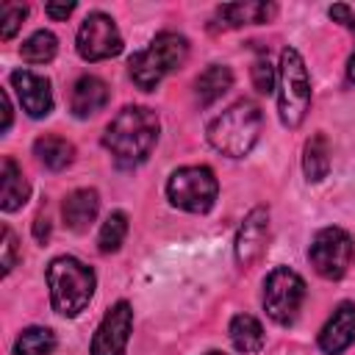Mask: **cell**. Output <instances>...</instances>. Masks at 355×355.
I'll return each instance as SVG.
<instances>
[{"instance_id": "obj_1", "label": "cell", "mask_w": 355, "mask_h": 355, "mask_svg": "<svg viewBox=\"0 0 355 355\" xmlns=\"http://www.w3.org/2000/svg\"><path fill=\"white\" fill-rule=\"evenodd\" d=\"M158 114L147 105H125L105 128L103 147L111 153L116 166L130 169L147 161L158 141Z\"/></svg>"}, {"instance_id": "obj_2", "label": "cell", "mask_w": 355, "mask_h": 355, "mask_svg": "<svg viewBox=\"0 0 355 355\" xmlns=\"http://www.w3.org/2000/svg\"><path fill=\"white\" fill-rule=\"evenodd\" d=\"M47 286H50L53 311L72 319L80 311H86V305L92 302L97 277L94 269L86 266L83 261L72 255H58L47 266Z\"/></svg>"}, {"instance_id": "obj_3", "label": "cell", "mask_w": 355, "mask_h": 355, "mask_svg": "<svg viewBox=\"0 0 355 355\" xmlns=\"http://www.w3.org/2000/svg\"><path fill=\"white\" fill-rule=\"evenodd\" d=\"M189 58V42L186 36L175 33V31H161L144 50L133 53L128 61V72L133 78V83L141 92H153L166 75H172L175 69H180Z\"/></svg>"}, {"instance_id": "obj_4", "label": "cell", "mask_w": 355, "mask_h": 355, "mask_svg": "<svg viewBox=\"0 0 355 355\" xmlns=\"http://www.w3.org/2000/svg\"><path fill=\"white\" fill-rule=\"evenodd\" d=\"M261 108L252 100H239L208 125V141L227 158H244L261 136Z\"/></svg>"}, {"instance_id": "obj_5", "label": "cell", "mask_w": 355, "mask_h": 355, "mask_svg": "<svg viewBox=\"0 0 355 355\" xmlns=\"http://www.w3.org/2000/svg\"><path fill=\"white\" fill-rule=\"evenodd\" d=\"M311 108V78L302 55L294 47L280 53L277 67V114L286 128H300Z\"/></svg>"}, {"instance_id": "obj_6", "label": "cell", "mask_w": 355, "mask_h": 355, "mask_svg": "<svg viewBox=\"0 0 355 355\" xmlns=\"http://www.w3.org/2000/svg\"><path fill=\"white\" fill-rule=\"evenodd\" d=\"M219 183L208 166H180L166 180V197L175 208L189 214H208L216 202Z\"/></svg>"}, {"instance_id": "obj_7", "label": "cell", "mask_w": 355, "mask_h": 355, "mask_svg": "<svg viewBox=\"0 0 355 355\" xmlns=\"http://www.w3.org/2000/svg\"><path fill=\"white\" fill-rule=\"evenodd\" d=\"M305 300V280L288 269V266H277L266 275L263 280V311L272 322L277 324H291L300 316Z\"/></svg>"}, {"instance_id": "obj_8", "label": "cell", "mask_w": 355, "mask_h": 355, "mask_svg": "<svg viewBox=\"0 0 355 355\" xmlns=\"http://www.w3.org/2000/svg\"><path fill=\"white\" fill-rule=\"evenodd\" d=\"M352 255H355V241L341 227L316 230V236L311 239V247H308V261L316 269V275H322L324 280L344 277L352 263Z\"/></svg>"}, {"instance_id": "obj_9", "label": "cell", "mask_w": 355, "mask_h": 355, "mask_svg": "<svg viewBox=\"0 0 355 355\" xmlns=\"http://www.w3.org/2000/svg\"><path fill=\"white\" fill-rule=\"evenodd\" d=\"M119 53H122V33L116 22L103 11H92L78 31V55L83 61H105Z\"/></svg>"}, {"instance_id": "obj_10", "label": "cell", "mask_w": 355, "mask_h": 355, "mask_svg": "<svg viewBox=\"0 0 355 355\" xmlns=\"http://www.w3.org/2000/svg\"><path fill=\"white\" fill-rule=\"evenodd\" d=\"M130 330H133V308L130 302L119 300L97 324L92 338V355H125Z\"/></svg>"}, {"instance_id": "obj_11", "label": "cell", "mask_w": 355, "mask_h": 355, "mask_svg": "<svg viewBox=\"0 0 355 355\" xmlns=\"http://www.w3.org/2000/svg\"><path fill=\"white\" fill-rule=\"evenodd\" d=\"M266 241H269V208L258 205L252 208L244 222L239 225L236 233V261L241 269H250L261 261V255L266 252Z\"/></svg>"}, {"instance_id": "obj_12", "label": "cell", "mask_w": 355, "mask_h": 355, "mask_svg": "<svg viewBox=\"0 0 355 355\" xmlns=\"http://www.w3.org/2000/svg\"><path fill=\"white\" fill-rule=\"evenodd\" d=\"M11 86H14L19 105L25 108L28 116L42 119L53 111V89H50V80L44 75H36L31 69H14Z\"/></svg>"}, {"instance_id": "obj_13", "label": "cell", "mask_w": 355, "mask_h": 355, "mask_svg": "<svg viewBox=\"0 0 355 355\" xmlns=\"http://www.w3.org/2000/svg\"><path fill=\"white\" fill-rule=\"evenodd\" d=\"M355 341V305L341 302L319 333V349L324 355H341Z\"/></svg>"}, {"instance_id": "obj_14", "label": "cell", "mask_w": 355, "mask_h": 355, "mask_svg": "<svg viewBox=\"0 0 355 355\" xmlns=\"http://www.w3.org/2000/svg\"><path fill=\"white\" fill-rule=\"evenodd\" d=\"M108 103V83L97 75H83L75 80L72 86V97H69V108L78 119L94 116L97 111H103Z\"/></svg>"}, {"instance_id": "obj_15", "label": "cell", "mask_w": 355, "mask_h": 355, "mask_svg": "<svg viewBox=\"0 0 355 355\" xmlns=\"http://www.w3.org/2000/svg\"><path fill=\"white\" fill-rule=\"evenodd\" d=\"M97 211H100V197L94 189H75L67 194V200L61 205L64 225L75 233H86L92 227V222L97 219Z\"/></svg>"}, {"instance_id": "obj_16", "label": "cell", "mask_w": 355, "mask_h": 355, "mask_svg": "<svg viewBox=\"0 0 355 355\" xmlns=\"http://www.w3.org/2000/svg\"><path fill=\"white\" fill-rule=\"evenodd\" d=\"M277 14L275 3H225L216 8L219 28H241V25H261Z\"/></svg>"}, {"instance_id": "obj_17", "label": "cell", "mask_w": 355, "mask_h": 355, "mask_svg": "<svg viewBox=\"0 0 355 355\" xmlns=\"http://www.w3.org/2000/svg\"><path fill=\"white\" fill-rule=\"evenodd\" d=\"M233 86V72L225 64H211L205 72H200V78L194 80V97L200 103V108L214 105L227 89Z\"/></svg>"}, {"instance_id": "obj_18", "label": "cell", "mask_w": 355, "mask_h": 355, "mask_svg": "<svg viewBox=\"0 0 355 355\" xmlns=\"http://www.w3.org/2000/svg\"><path fill=\"white\" fill-rule=\"evenodd\" d=\"M31 197V186L19 169V164L14 158H6L3 161V191H0V208L3 211H17L28 202Z\"/></svg>"}, {"instance_id": "obj_19", "label": "cell", "mask_w": 355, "mask_h": 355, "mask_svg": "<svg viewBox=\"0 0 355 355\" xmlns=\"http://www.w3.org/2000/svg\"><path fill=\"white\" fill-rule=\"evenodd\" d=\"M33 153H36V158H39L47 169H53V172L67 169V166L72 164V158H75V147H72V141H67L64 136H39V139L33 141Z\"/></svg>"}, {"instance_id": "obj_20", "label": "cell", "mask_w": 355, "mask_h": 355, "mask_svg": "<svg viewBox=\"0 0 355 355\" xmlns=\"http://www.w3.org/2000/svg\"><path fill=\"white\" fill-rule=\"evenodd\" d=\"M302 172L311 183H319L330 172V144L324 133H313L302 150Z\"/></svg>"}, {"instance_id": "obj_21", "label": "cell", "mask_w": 355, "mask_h": 355, "mask_svg": "<svg viewBox=\"0 0 355 355\" xmlns=\"http://www.w3.org/2000/svg\"><path fill=\"white\" fill-rule=\"evenodd\" d=\"M227 333H230V341H233V347L239 349V352H258L261 347H263V327H261V322L255 319V316H250V313H236L233 319H230V327H227Z\"/></svg>"}, {"instance_id": "obj_22", "label": "cell", "mask_w": 355, "mask_h": 355, "mask_svg": "<svg viewBox=\"0 0 355 355\" xmlns=\"http://www.w3.org/2000/svg\"><path fill=\"white\" fill-rule=\"evenodd\" d=\"M55 349V333L50 327H25L14 341V355H50Z\"/></svg>"}, {"instance_id": "obj_23", "label": "cell", "mask_w": 355, "mask_h": 355, "mask_svg": "<svg viewBox=\"0 0 355 355\" xmlns=\"http://www.w3.org/2000/svg\"><path fill=\"white\" fill-rule=\"evenodd\" d=\"M55 53H58V39H55V33H50V31H36V33H31V36L22 42V47H19V55H22V61H28V64H47V61L55 58Z\"/></svg>"}, {"instance_id": "obj_24", "label": "cell", "mask_w": 355, "mask_h": 355, "mask_svg": "<svg viewBox=\"0 0 355 355\" xmlns=\"http://www.w3.org/2000/svg\"><path fill=\"white\" fill-rule=\"evenodd\" d=\"M125 236H128V216H125L122 211H114V214H108V216H105V222H103V227H100L97 250H100L103 255L116 252V250L122 247Z\"/></svg>"}, {"instance_id": "obj_25", "label": "cell", "mask_w": 355, "mask_h": 355, "mask_svg": "<svg viewBox=\"0 0 355 355\" xmlns=\"http://www.w3.org/2000/svg\"><path fill=\"white\" fill-rule=\"evenodd\" d=\"M28 17V6H19V3H3L0 8V39H11L22 19Z\"/></svg>"}, {"instance_id": "obj_26", "label": "cell", "mask_w": 355, "mask_h": 355, "mask_svg": "<svg viewBox=\"0 0 355 355\" xmlns=\"http://www.w3.org/2000/svg\"><path fill=\"white\" fill-rule=\"evenodd\" d=\"M252 86H255L261 94H269V92L275 89V67L269 64L266 55L255 58V64H252Z\"/></svg>"}, {"instance_id": "obj_27", "label": "cell", "mask_w": 355, "mask_h": 355, "mask_svg": "<svg viewBox=\"0 0 355 355\" xmlns=\"http://www.w3.org/2000/svg\"><path fill=\"white\" fill-rule=\"evenodd\" d=\"M17 263V236L14 230L6 225L3 227V275H8Z\"/></svg>"}, {"instance_id": "obj_28", "label": "cell", "mask_w": 355, "mask_h": 355, "mask_svg": "<svg viewBox=\"0 0 355 355\" xmlns=\"http://www.w3.org/2000/svg\"><path fill=\"white\" fill-rule=\"evenodd\" d=\"M330 17H333V19H338L341 25H347V28H352V31H355V17H352L349 6H344V3L333 6V8H330Z\"/></svg>"}, {"instance_id": "obj_29", "label": "cell", "mask_w": 355, "mask_h": 355, "mask_svg": "<svg viewBox=\"0 0 355 355\" xmlns=\"http://www.w3.org/2000/svg\"><path fill=\"white\" fill-rule=\"evenodd\" d=\"M44 11H47L53 19H67V17L75 11V3H64V6H58V3H47Z\"/></svg>"}, {"instance_id": "obj_30", "label": "cell", "mask_w": 355, "mask_h": 355, "mask_svg": "<svg viewBox=\"0 0 355 355\" xmlns=\"http://www.w3.org/2000/svg\"><path fill=\"white\" fill-rule=\"evenodd\" d=\"M33 236H36V241H42V244L50 239V219H47L44 214L36 216V222H33Z\"/></svg>"}, {"instance_id": "obj_31", "label": "cell", "mask_w": 355, "mask_h": 355, "mask_svg": "<svg viewBox=\"0 0 355 355\" xmlns=\"http://www.w3.org/2000/svg\"><path fill=\"white\" fill-rule=\"evenodd\" d=\"M0 103H3V133L11 128V116H14V111H11V100H8V92L3 89L0 92Z\"/></svg>"}, {"instance_id": "obj_32", "label": "cell", "mask_w": 355, "mask_h": 355, "mask_svg": "<svg viewBox=\"0 0 355 355\" xmlns=\"http://www.w3.org/2000/svg\"><path fill=\"white\" fill-rule=\"evenodd\" d=\"M347 78L355 83V53L349 55V61H347Z\"/></svg>"}, {"instance_id": "obj_33", "label": "cell", "mask_w": 355, "mask_h": 355, "mask_svg": "<svg viewBox=\"0 0 355 355\" xmlns=\"http://www.w3.org/2000/svg\"><path fill=\"white\" fill-rule=\"evenodd\" d=\"M205 355H225V352H219V349H211V352H205Z\"/></svg>"}]
</instances>
